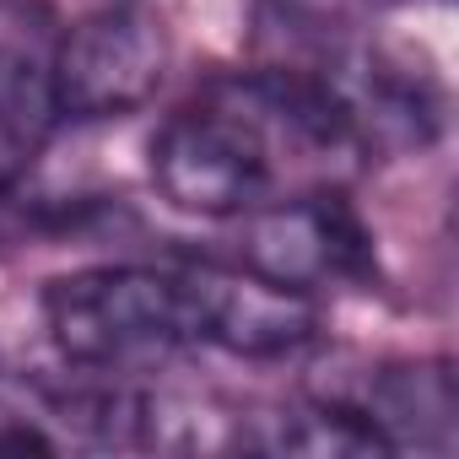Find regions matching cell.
Returning <instances> with one entry per match:
<instances>
[{
    "mask_svg": "<svg viewBox=\"0 0 459 459\" xmlns=\"http://www.w3.org/2000/svg\"><path fill=\"white\" fill-rule=\"evenodd\" d=\"M238 265L265 281L298 287V292H319L330 281L362 287L378 276L373 233L351 211V200L341 195V184L292 189V195H276V200L244 211Z\"/></svg>",
    "mask_w": 459,
    "mask_h": 459,
    "instance_id": "cell-3",
    "label": "cell"
},
{
    "mask_svg": "<svg viewBox=\"0 0 459 459\" xmlns=\"http://www.w3.org/2000/svg\"><path fill=\"white\" fill-rule=\"evenodd\" d=\"M330 400H341L351 416H362V427L384 443V454L400 448H427V454H448L454 448V373L448 362H378L362 368L346 389H330Z\"/></svg>",
    "mask_w": 459,
    "mask_h": 459,
    "instance_id": "cell-5",
    "label": "cell"
},
{
    "mask_svg": "<svg viewBox=\"0 0 459 459\" xmlns=\"http://www.w3.org/2000/svg\"><path fill=\"white\" fill-rule=\"evenodd\" d=\"M168 28L146 0H82L60 12L44 55L60 119H125L168 76Z\"/></svg>",
    "mask_w": 459,
    "mask_h": 459,
    "instance_id": "cell-2",
    "label": "cell"
},
{
    "mask_svg": "<svg viewBox=\"0 0 459 459\" xmlns=\"http://www.w3.org/2000/svg\"><path fill=\"white\" fill-rule=\"evenodd\" d=\"M200 346H221L233 357H292L319 335L314 292L265 281L244 265H189Z\"/></svg>",
    "mask_w": 459,
    "mask_h": 459,
    "instance_id": "cell-4",
    "label": "cell"
},
{
    "mask_svg": "<svg viewBox=\"0 0 459 459\" xmlns=\"http://www.w3.org/2000/svg\"><path fill=\"white\" fill-rule=\"evenodd\" d=\"M39 308L55 351L82 373H135L184 346H200L189 265H87L55 276Z\"/></svg>",
    "mask_w": 459,
    "mask_h": 459,
    "instance_id": "cell-1",
    "label": "cell"
},
{
    "mask_svg": "<svg viewBox=\"0 0 459 459\" xmlns=\"http://www.w3.org/2000/svg\"><path fill=\"white\" fill-rule=\"evenodd\" d=\"M49 65L33 49L0 44V200H6L44 157V146L60 130Z\"/></svg>",
    "mask_w": 459,
    "mask_h": 459,
    "instance_id": "cell-6",
    "label": "cell"
},
{
    "mask_svg": "<svg viewBox=\"0 0 459 459\" xmlns=\"http://www.w3.org/2000/svg\"><path fill=\"white\" fill-rule=\"evenodd\" d=\"M60 443L33 421V416H17L0 405V454H55Z\"/></svg>",
    "mask_w": 459,
    "mask_h": 459,
    "instance_id": "cell-7",
    "label": "cell"
}]
</instances>
